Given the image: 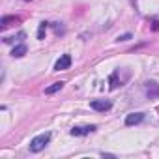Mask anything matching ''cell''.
<instances>
[{
	"label": "cell",
	"mask_w": 159,
	"mask_h": 159,
	"mask_svg": "<svg viewBox=\"0 0 159 159\" xmlns=\"http://www.w3.org/2000/svg\"><path fill=\"white\" fill-rule=\"evenodd\" d=\"M49 140H51V133L38 135V137L32 139V142H30V150H32V152H41V150L49 144Z\"/></svg>",
	"instance_id": "obj_1"
},
{
	"label": "cell",
	"mask_w": 159,
	"mask_h": 159,
	"mask_svg": "<svg viewBox=\"0 0 159 159\" xmlns=\"http://www.w3.org/2000/svg\"><path fill=\"white\" fill-rule=\"evenodd\" d=\"M94 131H96V125H77L69 133L73 137H83V135H88V133H94Z\"/></svg>",
	"instance_id": "obj_2"
},
{
	"label": "cell",
	"mask_w": 159,
	"mask_h": 159,
	"mask_svg": "<svg viewBox=\"0 0 159 159\" xmlns=\"http://www.w3.org/2000/svg\"><path fill=\"white\" fill-rule=\"evenodd\" d=\"M71 66V56L69 54H62L58 60H56V64H54V71H64V69H67Z\"/></svg>",
	"instance_id": "obj_3"
},
{
	"label": "cell",
	"mask_w": 159,
	"mask_h": 159,
	"mask_svg": "<svg viewBox=\"0 0 159 159\" xmlns=\"http://www.w3.org/2000/svg\"><path fill=\"white\" fill-rule=\"evenodd\" d=\"M90 107H92L94 111L105 112V111H109V109L112 107V103H111V101H107V99H94V101L90 103Z\"/></svg>",
	"instance_id": "obj_4"
},
{
	"label": "cell",
	"mask_w": 159,
	"mask_h": 159,
	"mask_svg": "<svg viewBox=\"0 0 159 159\" xmlns=\"http://www.w3.org/2000/svg\"><path fill=\"white\" fill-rule=\"evenodd\" d=\"M144 120V114L142 112H131V114H127V118H125V125H137V124H140Z\"/></svg>",
	"instance_id": "obj_5"
},
{
	"label": "cell",
	"mask_w": 159,
	"mask_h": 159,
	"mask_svg": "<svg viewBox=\"0 0 159 159\" xmlns=\"http://www.w3.org/2000/svg\"><path fill=\"white\" fill-rule=\"evenodd\" d=\"M146 94H148V98H159V84L153 81H148L146 83Z\"/></svg>",
	"instance_id": "obj_6"
},
{
	"label": "cell",
	"mask_w": 159,
	"mask_h": 159,
	"mask_svg": "<svg viewBox=\"0 0 159 159\" xmlns=\"http://www.w3.org/2000/svg\"><path fill=\"white\" fill-rule=\"evenodd\" d=\"M25 54H26V45H25V43L17 45V47L11 51V56H13V58H21V56H25Z\"/></svg>",
	"instance_id": "obj_7"
},
{
	"label": "cell",
	"mask_w": 159,
	"mask_h": 159,
	"mask_svg": "<svg viewBox=\"0 0 159 159\" xmlns=\"http://www.w3.org/2000/svg\"><path fill=\"white\" fill-rule=\"evenodd\" d=\"M17 23H19L17 17H2V21H0V26H2V28H8V26L17 25Z\"/></svg>",
	"instance_id": "obj_8"
},
{
	"label": "cell",
	"mask_w": 159,
	"mask_h": 159,
	"mask_svg": "<svg viewBox=\"0 0 159 159\" xmlns=\"http://www.w3.org/2000/svg\"><path fill=\"white\" fill-rule=\"evenodd\" d=\"M62 88H64V83H54V84H51V86L45 88V94H54V92H58Z\"/></svg>",
	"instance_id": "obj_9"
},
{
	"label": "cell",
	"mask_w": 159,
	"mask_h": 159,
	"mask_svg": "<svg viewBox=\"0 0 159 159\" xmlns=\"http://www.w3.org/2000/svg\"><path fill=\"white\" fill-rule=\"evenodd\" d=\"M111 88H112V90H114V88H118V71L111 75Z\"/></svg>",
	"instance_id": "obj_10"
},
{
	"label": "cell",
	"mask_w": 159,
	"mask_h": 159,
	"mask_svg": "<svg viewBox=\"0 0 159 159\" xmlns=\"http://www.w3.org/2000/svg\"><path fill=\"white\" fill-rule=\"evenodd\" d=\"M45 28H47V23H41V25H39V30H38V39H43V36H45Z\"/></svg>",
	"instance_id": "obj_11"
},
{
	"label": "cell",
	"mask_w": 159,
	"mask_h": 159,
	"mask_svg": "<svg viewBox=\"0 0 159 159\" xmlns=\"http://www.w3.org/2000/svg\"><path fill=\"white\" fill-rule=\"evenodd\" d=\"M131 39V34H124V36H118V41H127Z\"/></svg>",
	"instance_id": "obj_12"
}]
</instances>
